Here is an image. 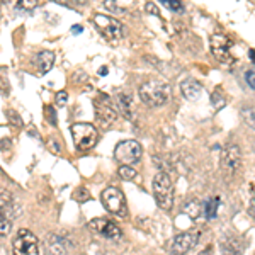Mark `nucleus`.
<instances>
[{
    "label": "nucleus",
    "mask_w": 255,
    "mask_h": 255,
    "mask_svg": "<svg viewBox=\"0 0 255 255\" xmlns=\"http://www.w3.org/2000/svg\"><path fill=\"white\" fill-rule=\"evenodd\" d=\"M199 255H213V248H211V247H206L203 252H201Z\"/></svg>",
    "instance_id": "nucleus-33"
},
{
    "label": "nucleus",
    "mask_w": 255,
    "mask_h": 255,
    "mask_svg": "<svg viewBox=\"0 0 255 255\" xmlns=\"http://www.w3.org/2000/svg\"><path fill=\"white\" fill-rule=\"evenodd\" d=\"M77 4H80V5H83V4H87V0H75Z\"/></svg>",
    "instance_id": "nucleus-38"
},
{
    "label": "nucleus",
    "mask_w": 255,
    "mask_h": 255,
    "mask_svg": "<svg viewBox=\"0 0 255 255\" xmlns=\"http://www.w3.org/2000/svg\"><path fill=\"white\" fill-rule=\"evenodd\" d=\"M72 136L73 142H75L77 148L80 152H87V150L94 148L99 138V133L97 129L89 123H75L72 126Z\"/></svg>",
    "instance_id": "nucleus-3"
},
{
    "label": "nucleus",
    "mask_w": 255,
    "mask_h": 255,
    "mask_svg": "<svg viewBox=\"0 0 255 255\" xmlns=\"http://www.w3.org/2000/svg\"><path fill=\"white\" fill-rule=\"evenodd\" d=\"M7 116H9V121H11V123L14 124V126H17V128L22 126V119L17 116V112H16V111H9Z\"/></svg>",
    "instance_id": "nucleus-28"
},
{
    "label": "nucleus",
    "mask_w": 255,
    "mask_h": 255,
    "mask_svg": "<svg viewBox=\"0 0 255 255\" xmlns=\"http://www.w3.org/2000/svg\"><path fill=\"white\" fill-rule=\"evenodd\" d=\"M38 5V0H17V9L19 11H32Z\"/></svg>",
    "instance_id": "nucleus-23"
},
{
    "label": "nucleus",
    "mask_w": 255,
    "mask_h": 255,
    "mask_svg": "<svg viewBox=\"0 0 255 255\" xmlns=\"http://www.w3.org/2000/svg\"><path fill=\"white\" fill-rule=\"evenodd\" d=\"M12 228V223L9 218H5V214H2V220H0V233H2V237H7L9 231H11Z\"/></svg>",
    "instance_id": "nucleus-25"
},
{
    "label": "nucleus",
    "mask_w": 255,
    "mask_h": 255,
    "mask_svg": "<svg viewBox=\"0 0 255 255\" xmlns=\"http://www.w3.org/2000/svg\"><path fill=\"white\" fill-rule=\"evenodd\" d=\"M248 213H250V216L255 220V194H252L250 201H248Z\"/></svg>",
    "instance_id": "nucleus-32"
},
{
    "label": "nucleus",
    "mask_w": 255,
    "mask_h": 255,
    "mask_svg": "<svg viewBox=\"0 0 255 255\" xmlns=\"http://www.w3.org/2000/svg\"><path fill=\"white\" fill-rule=\"evenodd\" d=\"M201 233L199 231H184V233H179L175 238H174L172 243V254L174 255H184L189 250H192L194 247L199 241Z\"/></svg>",
    "instance_id": "nucleus-11"
},
{
    "label": "nucleus",
    "mask_w": 255,
    "mask_h": 255,
    "mask_svg": "<svg viewBox=\"0 0 255 255\" xmlns=\"http://www.w3.org/2000/svg\"><path fill=\"white\" fill-rule=\"evenodd\" d=\"M245 80H247V83L252 87V89H255V72H247L245 73Z\"/></svg>",
    "instance_id": "nucleus-31"
},
{
    "label": "nucleus",
    "mask_w": 255,
    "mask_h": 255,
    "mask_svg": "<svg viewBox=\"0 0 255 255\" xmlns=\"http://www.w3.org/2000/svg\"><path fill=\"white\" fill-rule=\"evenodd\" d=\"M66 100H68V94H66L65 90L56 94V106H65Z\"/></svg>",
    "instance_id": "nucleus-29"
},
{
    "label": "nucleus",
    "mask_w": 255,
    "mask_h": 255,
    "mask_svg": "<svg viewBox=\"0 0 255 255\" xmlns=\"http://www.w3.org/2000/svg\"><path fill=\"white\" fill-rule=\"evenodd\" d=\"M231 46H233V43L228 36L220 34V32L211 36V51L220 63H233Z\"/></svg>",
    "instance_id": "nucleus-10"
},
{
    "label": "nucleus",
    "mask_w": 255,
    "mask_h": 255,
    "mask_svg": "<svg viewBox=\"0 0 255 255\" xmlns=\"http://www.w3.org/2000/svg\"><path fill=\"white\" fill-rule=\"evenodd\" d=\"M218 206H220V197H213V199L207 201L206 206H204V214H206L207 220H211V218L216 216Z\"/></svg>",
    "instance_id": "nucleus-19"
},
{
    "label": "nucleus",
    "mask_w": 255,
    "mask_h": 255,
    "mask_svg": "<svg viewBox=\"0 0 255 255\" xmlns=\"http://www.w3.org/2000/svg\"><path fill=\"white\" fill-rule=\"evenodd\" d=\"M184 213H186L189 218H192V220H197V218L204 213V206L197 199H192L184 206Z\"/></svg>",
    "instance_id": "nucleus-18"
},
{
    "label": "nucleus",
    "mask_w": 255,
    "mask_h": 255,
    "mask_svg": "<svg viewBox=\"0 0 255 255\" xmlns=\"http://www.w3.org/2000/svg\"><path fill=\"white\" fill-rule=\"evenodd\" d=\"M145 11L148 12V14H152V16H157V17H159V16H160L159 7H157L155 4H152V2H148V4L145 5Z\"/></svg>",
    "instance_id": "nucleus-30"
},
{
    "label": "nucleus",
    "mask_w": 255,
    "mask_h": 255,
    "mask_svg": "<svg viewBox=\"0 0 255 255\" xmlns=\"http://www.w3.org/2000/svg\"><path fill=\"white\" fill-rule=\"evenodd\" d=\"M241 117H243V121L252 129H255V107L252 106L243 107V109H241Z\"/></svg>",
    "instance_id": "nucleus-20"
},
{
    "label": "nucleus",
    "mask_w": 255,
    "mask_h": 255,
    "mask_svg": "<svg viewBox=\"0 0 255 255\" xmlns=\"http://www.w3.org/2000/svg\"><path fill=\"white\" fill-rule=\"evenodd\" d=\"M160 4H163L167 9H170V11H174V12H180L184 9L180 0H160Z\"/></svg>",
    "instance_id": "nucleus-22"
},
{
    "label": "nucleus",
    "mask_w": 255,
    "mask_h": 255,
    "mask_svg": "<svg viewBox=\"0 0 255 255\" xmlns=\"http://www.w3.org/2000/svg\"><path fill=\"white\" fill-rule=\"evenodd\" d=\"M116 104L119 107V112L124 114L128 119H131L133 117V111H131V97L128 96L124 92H119L116 96Z\"/></svg>",
    "instance_id": "nucleus-16"
},
{
    "label": "nucleus",
    "mask_w": 255,
    "mask_h": 255,
    "mask_svg": "<svg viewBox=\"0 0 255 255\" xmlns=\"http://www.w3.org/2000/svg\"><path fill=\"white\" fill-rule=\"evenodd\" d=\"M90 228L96 230L97 233H100L104 238H109V240H119L123 237L121 228L116 226L111 220H106V218H96V220H92L90 221Z\"/></svg>",
    "instance_id": "nucleus-12"
},
{
    "label": "nucleus",
    "mask_w": 255,
    "mask_h": 255,
    "mask_svg": "<svg viewBox=\"0 0 255 255\" xmlns=\"http://www.w3.org/2000/svg\"><path fill=\"white\" fill-rule=\"evenodd\" d=\"M250 58L254 60V65H255V51H252V49H250Z\"/></svg>",
    "instance_id": "nucleus-37"
},
{
    "label": "nucleus",
    "mask_w": 255,
    "mask_h": 255,
    "mask_svg": "<svg viewBox=\"0 0 255 255\" xmlns=\"http://www.w3.org/2000/svg\"><path fill=\"white\" fill-rule=\"evenodd\" d=\"M119 177L124 180H131L136 177V170L131 165H121L119 167Z\"/></svg>",
    "instance_id": "nucleus-21"
},
{
    "label": "nucleus",
    "mask_w": 255,
    "mask_h": 255,
    "mask_svg": "<svg viewBox=\"0 0 255 255\" xmlns=\"http://www.w3.org/2000/svg\"><path fill=\"white\" fill-rule=\"evenodd\" d=\"M48 116H49V119H51V123L55 124V111H53L51 107L48 109Z\"/></svg>",
    "instance_id": "nucleus-34"
},
{
    "label": "nucleus",
    "mask_w": 255,
    "mask_h": 255,
    "mask_svg": "<svg viewBox=\"0 0 255 255\" xmlns=\"http://www.w3.org/2000/svg\"><path fill=\"white\" fill-rule=\"evenodd\" d=\"M100 201H102L104 207H106L109 213L116 214V216H126L128 214L124 194L121 192L117 187H107V189H104Z\"/></svg>",
    "instance_id": "nucleus-6"
},
{
    "label": "nucleus",
    "mask_w": 255,
    "mask_h": 255,
    "mask_svg": "<svg viewBox=\"0 0 255 255\" xmlns=\"http://www.w3.org/2000/svg\"><path fill=\"white\" fill-rule=\"evenodd\" d=\"M36 63H38V68H39V73L45 75L48 73L49 70L53 68L55 65V53L53 51H41L36 58Z\"/></svg>",
    "instance_id": "nucleus-15"
},
{
    "label": "nucleus",
    "mask_w": 255,
    "mask_h": 255,
    "mask_svg": "<svg viewBox=\"0 0 255 255\" xmlns=\"http://www.w3.org/2000/svg\"><path fill=\"white\" fill-rule=\"evenodd\" d=\"M143 155V148L138 142L135 140H126L121 142L114 148V159L123 165H133V163L140 162Z\"/></svg>",
    "instance_id": "nucleus-4"
},
{
    "label": "nucleus",
    "mask_w": 255,
    "mask_h": 255,
    "mask_svg": "<svg viewBox=\"0 0 255 255\" xmlns=\"http://www.w3.org/2000/svg\"><path fill=\"white\" fill-rule=\"evenodd\" d=\"M73 199L79 201V203H83V201L90 199L89 191H87L85 187H79V189H75V192H73Z\"/></svg>",
    "instance_id": "nucleus-24"
},
{
    "label": "nucleus",
    "mask_w": 255,
    "mask_h": 255,
    "mask_svg": "<svg viewBox=\"0 0 255 255\" xmlns=\"http://www.w3.org/2000/svg\"><path fill=\"white\" fill-rule=\"evenodd\" d=\"M152 189H153V197H155L157 204L160 206V209L163 211H170L174 206V184L170 179L169 174L165 172H159L155 174L152 182Z\"/></svg>",
    "instance_id": "nucleus-2"
},
{
    "label": "nucleus",
    "mask_w": 255,
    "mask_h": 255,
    "mask_svg": "<svg viewBox=\"0 0 255 255\" xmlns=\"http://www.w3.org/2000/svg\"><path fill=\"white\" fill-rule=\"evenodd\" d=\"M180 90H182L184 97L189 99V100H196L197 97L203 94V87H201V83L197 82V80H194V79L184 80V82L180 83Z\"/></svg>",
    "instance_id": "nucleus-13"
},
{
    "label": "nucleus",
    "mask_w": 255,
    "mask_h": 255,
    "mask_svg": "<svg viewBox=\"0 0 255 255\" xmlns=\"http://www.w3.org/2000/svg\"><path fill=\"white\" fill-rule=\"evenodd\" d=\"M48 150L53 153V155H62V146L58 145V142L53 138L48 140Z\"/></svg>",
    "instance_id": "nucleus-27"
},
{
    "label": "nucleus",
    "mask_w": 255,
    "mask_h": 255,
    "mask_svg": "<svg viewBox=\"0 0 255 255\" xmlns=\"http://www.w3.org/2000/svg\"><path fill=\"white\" fill-rule=\"evenodd\" d=\"M99 75H107V68H106V66L99 70Z\"/></svg>",
    "instance_id": "nucleus-36"
},
{
    "label": "nucleus",
    "mask_w": 255,
    "mask_h": 255,
    "mask_svg": "<svg viewBox=\"0 0 255 255\" xmlns=\"http://www.w3.org/2000/svg\"><path fill=\"white\" fill-rule=\"evenodd\" d=\"M46 247L49 248L51 255H63V254H65V247H63V241L60 240L56 235H48V237H46Z\"/></svg>",
    "instance_id": "nucleus-17"
},
{
    "label": "nucleus",
    "mask_w": 255,
    "mask_h": 255,
    "mask_svg": "<svg viewBox=\"0 0 255 255\" xmlns=\"http://www.w3.org/2000/svg\"><path fill=\"white\" fill-rule=\"evenodd\" d=\"M221 248H223V255H241L243 241L235 237H224L221 240Z\"/></svg>",
    "instance_id": "nucleus-14"
},
{
    "label": "nucleus",
    "mask_w": 255,
    "mask_h": 255,
    "mask_svg": "<svg viewBox=\"0 0 255 255\" xmlns=\"http://www.w3.org/2000/svg\"><path fill=\"white\" fill-rule=\"evenodd\" d=\"M241 169V150L237 145H230L221 153V170L228 179H233Z\"/></svg>",
    "instance_id": "nucleus-9"
},
{
    "label": "nucleus",
    "mask_w": 255,
    "mask_h": 255,
    "mask_svg": "<svg viewBox=\"0 0 255 255\" xmlns=\"http://www.w3.org/2000/svg\"><path fill=\"white\" fill-rule=\"evenodd\" d=\"M80 31H82V26H73V28H72L73 34H80Z\"/></svg>",
    "instance_id": "nucleus-35"
},
{
    "label": "nucleus",
    "mask_w": 255,
    "mask_h": 255,
    "mask_svg": "<svg viewBox=\"0 0 255 255\" xmlns=\"http://www.w3.org/2000/svg\"><path fill=\"white\" fill-rule=\"evenodd\" d=\"M104 7H106L109 12H114V14H121V12H124V9L119 7V4H117L116 0H104Z\"/></svg>",
    "instance_id": "nucleus-26"
},
{
    "label": "nucleus",
    "mask_w": 255,
    "mask_h": 255,
    "mask_svg": "<svg viewBox=\"0 0 255 255\" xmlns=\"http://www.w3.org/2000/svg\"><path fill=\"white\" fill-rule=\"evenodd\" d=\"M140 99L148 107H162L170 100L172 89L169 83H163L160 80H146L140 85Z\"/></svg>",
    "instance_id": "nucleus-1"
},
{
    "label": "nucleus",
    "mask_w": 255,
    "mask_h": 255,
    "mask_svg": "<svg viewBox=\"0 0 255 255\" xmlns=\"http://www.w3.org/2000/svg\"><path fill=\"white\" fill-rule=\"evenodd\" d=\"M94 107H96V119L102 128H109L116 123L117 119V111L112 106V100L106 96L100 94L96 100H94Z\"/></svg>",
    "instance_id": "nucleus-5"
},
{
    "label": "nucleus",
    "mask_w": 255,
    "mask_h": 255,
    "mask_svg": "<svg viewBox=\"0 0 255 255\" xmlns=\"http://www.w3.org/2000/svg\"><path fill=\"white\" fill-rule=\"evenodd\" d=\"M14 255H39L38 238L29 230H19L12 241Z\"/></svg>",
    "instance_id": "nucleus-7"
},
{
    "label": "nucleus",
    "mask_w": 255,
    "mask_h": 255,
    "mask_svg": "<svg viewBox=\"0 0 255 255\" xmlns=\"http://www.w3.org/2000/svg\"><path fill=\"white\" fill-rule=\"evenodd\" d=\"M94 24L97 26L100 34L106 39H109V41H117V39L123 38L124 32H126L124 26L121 24L119 21H116V19H112V17H107V16H102V14H97L96 17H94Z\"/></svg>",
    "instance_id": "nucleus-8"
}]
</instances>
